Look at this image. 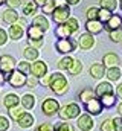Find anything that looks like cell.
<instances>
[{"label": "cell", "mask_w": 122, "mask_h": 131, "mask_svg": "<svg viewBox=\"0 0 122 131\" xmlns=\"http://www.w3.org/2000/svg\"><path fill=\"white\" fill-rule=\"evenodd\" d=\"M49 87H50V90H52L54 93H57V95H64V93L69 90L67 79H66L61 73H52V75H50Z\"/></svg>", "instance_id": "cell-1"}, {"label": "cell", "mask_w": 122, "mask_h": 131, "mask_svg": "<svg viewBox=\"0 0 122 131\" xmlns=\"http://www.w3.org/2000/svg\"><path fill=\"white\" fill-rule=\"evenodd\" d=\"M79 113H81V108L75 102H70V104L61 107L58 110V114H60L61 119H73V117H78Z\"/></svg>", "instance_id": "cell-2"}, {"label": "cell", "mask_w": 122, "mask_h": 131, "mask_svg": "<svg viewBox=\"0 0 122 131\" xmlns=\"http://www.w3.org/2000/svg\"><path fill=\"white\" fill-rule=\"evenodd\" d=\"M76 46H78L76 41L72 40V38H60V40L57 41V44H55L57 50H58L60 53H64V55L73 52V50L76 49Z\"/></svg>", "instance_id": "cell-3"}, {"label": "cell", "mask_w": 122, "mask_h": 131, "mask_svg": "<svg viewBox=\"0 0 122 131\" xmlns=\"http://www.w3.org/2000/svg\"><path fill=\"white\" fill-rule=\"evenodd\" d=\"M47 64L44 63V61H41V60H35L29 67V73L34 76V78H37V79H40V78H43L46 73H47Z\"/></svg>", "instance_id": "cell-4"}, {"label": "cell", "mask_w": 122, "mask_h": 131, "mask_svg": "<svg viewBox=\"0 0 122 131\" xmlns=\"http://www.w3.org/2000/svg\"><path fill=\"white\" fill-rule=\"evenodd\" d=\"M52 15V20L57 23V25H63L67 21V18L70 17V8L69 6H60V8H55L54 12L50 14Z\"/></svg>", "instance_id": "cell-5"}, {"label": "cell", "mask_w": 122, "mask_h": 131, "mask_svg": "<svg viewBox=\"0 0 122 131\" xmlns=\"http://www.w3.org/2000/svg\"><path fill=\"white\" fill-rule=\"evenodd\" d=\"M6 81L11 84V87H15V89H20L26 84V75L20 73L18 70H12L9 73V76L6 78Z\"/></svg>", "instance_id": "cell-6"}, {"label": "cell", "mask_w": 122, "mask_h": 131, "mask_svg": "<svg viewBox=\"0 0 122 131\" xmlns=\"http://www.w3.org/2000/svg\"><path fill=\"white\" fill-rule=\"evenodd\" d=\"M14 64H15V60H14L11 55H3V57H0V72L5 75V78H8L9 73L14 70Z\"/></svg>", "instance_id": "cell-7"}, {"label": "cell", "mask_w": 122, "mask_h": 131, "mask_svg": "<svg viewBox=\"0 0 122 131\" xmlns=\"http://www.w3.org/2000/svg\"><path fill=\"white\" fill-rule=\"evenodd\" d=\"M41 110H43V113H44L46 116H54L55 113H58L60 104H58L57 99L47 98V99H44V102H43V105H41Z\"/></svg>", "instance_id": "cell-8"}, {"label": "cell", "mask_w": 122, "mask_h": 131, "mask_svg": "<svg viewBox=\"0 0 122 131\" xmlns=\"http://www.w3.org/2000/svg\"><path fill=\"white\" fill-rule=\"evenodd\" d=\"M121 26H122V15L121 14H111V17L104 23V29L107 32L118 31V29H121Z\"/></svg>", "instance_id": "cell-9"}, {"label": "cell", "mask_w": 122, "mask_h": 131, "mask_svg": "<svg viewBox=\"0 0 122 131\" xmlns=\"http://www.w3.org/2000/svg\"><path fill=\"white\" fill-rule=\"evenodd\" d=\"M83 50H90L91 47L95 46V37L89 32H84L79 35V38H78V43H76Z\"/></svg>", "instance_id": "cell-10"}, {"label": "cell", "mask_w": 122, "mask_h": 131, "mask_svg": "<svg viewBox=\"0 0 122 131\" xmlns=\"http://www.w3.org/2000/svg\"><path fill=\"white\" fill-rule=\"evenodd\" d=\"M8 38H11V40H14V41H18V40H22L23 38V35H25V29L22 28V26H18L17 23H14V25H11L9 26V29H8Z\"/></svg>", "instance_id": "cell-11"}, {"label": "cell", "mask_w": 122, "mask_h": 131, "mask_svg": "<svg viewBox=\"0 0 122 131\" xmlns=\"http://www.w3.org/2000/svg\"><path fill=\"white\" fill-rule=\"evenodd\" d=\"M86 31L91 35H96V34L104 31V25L98 20H87L86 21Z\"/></svg>", "instance_id": "cell-12"}, {"label": "cell", "mask_w": 122, "mask_h": 131, "mask_svg": "<svg viewBox=\"0 0 122 131\" xmlns=\"http://www.w3.org/2000/svg\"><path fill=\"white\" fill-rule=\"evenodd\" d=\"M86 111H89V114H99L102 111V105L98 98L90 99L89 102H86Z\"/></svg>", "instance_id": "cell-13"}, {"label": "cell", "mask_w": 122, "mask_h": 131, "mask_svg": "<svg viewBox=\"0 0 122 131\" xmlns=\"http://www.w3.org/2000/svg\"><path fill=\"white\" fill-rule=\"evenodd\" d=\"M18 18V14L15 9H11V8H6L3 12H2V20L8 25H14Z\"/></svg>", "instance_id": "cell-14"}, {"label": "cell", "mask_w": 122, "mask_h": 131, "mask_svg": "<svg viewBox=\"0 0 122 131\" xmlns=\"http://www.w3.org/2000/svg\"><path fill=\"white\" fill-rule=\"evenodd\" d=\"M78 127H79V130L83 131H90L93 128V119H91L90 114H83V116H79V119H78Z\"/></svg>", "instance_id": "cell-15"}, {"label": "cell", "mask_w": 122, "mask_h": 131, "mask_svg": "<svg viewBox=\"0 0 122 131\" xmlns=\"http://www.w3.org/2000/svg\"><path fill=\"white\" fill-rule=\"evenodd\" d=\"M93 92H95V96L101 98V96H104V95H110V93H113V85H111L110 82H101Z\"/></svg>", "instance_id": "cell-16"}, {"label": "cell", "mask_w": 122, "mask_h": 131, "mask_svg": "<svg viewBox=\"0 0 122 131\" xmlns=\"http://www.w3.org/2000/svg\"><path fill=\"white\" fill-rule=\"evenodd\" d=\"M102 64L104 67L110 69V67H118L119 66V57L116 53H105L102 58Z\"/></svg>", "instance_id": "cell-17"}, {"label": "cell", "mask_w": 122, "mask_h": 131, "mask_svg": "<svg viewBox=\"0 0 122 131\" xmlns=\"http://www.w3.org/2000/svg\"><path fill=\"white\" fill-rule=\"evenodd\" d=\"M26 35H28V40H43V35H44V31H41L40 28L30 25L26 29Z\"/></svg>", "instance_id": "cell-18"}, {"label": "cell", "mask_w": 122, "mask_h": 131, "mask_svg": "<svg viewBox=\"0 0 122 131\" xmlns=\"http://www.w3.org/2000/svg\"><path fill=\"white\" fill-rule=\"evenodd\" d=\"M90 75L95 79H101L102 76H105V67L102 63H95L90 67Z\"/></svg>", "instance_id": "cell-19"}, {"label": "cell", "mask_w": 122, "mask_h": 131, "mask_svg": "<svg viewBox=\"0 0 122 131\" xmlns=\"http://www.w3.org/2000/svg\"><path fill=\"white\" fill-rule=\"evenodd\" d=\"M32 25L40 28L41 31H49V20L46 18V15H35L34 20H32Z\"/></svg>", "instance_id": "cell-20"}, {"label": "cell", "mask_w": 122, "mask_h": 131, "mask_svg": "<svg viewBox=\"0 0 122 131\" xmlns=\"http://www.w3.org/2000/svg\"><path fill=\"white\" fill-rule=\"evenodd\" d=\"M17 122H18V125H20L22 128H29V127H32V124H34V117H32V114H29V113L25 111L23 114L18 116Z\"/></svg>", "instance_id": "cell-21"}, {"label": "cell", "mask_w": 122, "mask_h": 131, "mask_svg": "<svg viewBox=\"0 0 122 131\" xmlns=\"http://www.w3.org/2000/svg\"><path fill=\"white\" fill-rule=\"evenodd\" d=\"M55 35H57L58 38H70L72 31H70V28H69L66 23H63V25H58V26H57V29H55Z\"/></svg>", "instance_id": "cell-22"}, {"label": "cell", "mask_w": 122, "mask_h": 131, "mask_svg": "<svg viewBox=\"0 0 122 131\" xmlns=\"http://www.w3.org/2000/svg\"><path fill=\"white\" fill-rule=\"evenodd\" d=\"M18 102H20V98H18L17 95H14V93L6 95V96H5V99H3V105H5L6 108L17 107V105H18Z\"/></svg>", "instance_id": "cell-23"}, {"label": "cell", "mask_w": 122, "mask_h": 131, "mask_svg": "<svg viewBox=\"0 0 122 131\" xmlns=\"http://www.w3.org/2000/svg\"><path fill=\"white\" fill-rule=\"evenodd\" d=\"M122 72L119 67H110V69H107L105 70V76L108 78V82H111V81H118L119 78H121Z\"/></svg>", "instance_id": "cell-24"}, {"label": "cell", "mask_w": 122, "mask_h": 131, "mask_svg": "<svg viewBox=\"0 0 122 131\" xmlns=\"http://www.w3.org/2000/svg\"><path fill=\"white\" fill-rule=\"evenodd\" d=\"M37 9H38V6H37L32 0L25 2V5H23V14H25V15H32V17H35V15H37Z\"/></svg>", "instance_id": "cell-25"}, {"label": "cell", "mask_w": 122, "mask_h": 131, "mask_svg": "<svg viewBox=\"0 0 122 131\" xmlns=\"http://www.w3.org/2000/svg\"><path fill=\"white\" fill-rule=\"evenodd\" d=\"M99 99V102H101V105L102 107H113L115 104H116V96H115V93H110V95H104V96H101Z\"/></svg>", "instance_id": "cell-26"}, {"label": "cell", "mask_w": 122, "mask_h": 131, "mask_svg": "<svg viewBox=\"0 0 122 131\" xmlns=\"http://www.w3.org/2000/svg\"><path fill=\"white\" fill-rule=\"evenodd\" d=\"M23 57H25L26 60H29V61H35V60H38V57H40V50H37V49L28 46V47L23 50Z\"/></svg>", "instance_id": "cell-27"}, {"label": "cell", "mask_w": 122, "mask_h": 131, "mask_svg": "<svg viewBox=\"0 0 122 131\" xmlns=\"http://www.w3.org/2000/svg\"><path fill=\"white\" fill-rule=\"evenodd\" d=\"M99 8L113 12L118 8V0H99Z\"/></svg>", "instance_id": "cell-28"}, {"label": "cell", "mask_w": 122, "mask_h": 131, "mask_svg": "<svg viewBox=\"0 0 122 131\" xmlns=\"http://www.w3.org/2000/svg\"><path fill=\"white\" fill-rule=\"evenodd\" d=\"M67 70H69V73H70L72 76H76V75H79L81 70H83V63H81L79 60H73L72 64H70V67H69Z\"/></svg>", "instance_id": "cell-29"}, {"label": "cell", "mask_w": 122, "mask_h": 131, "mask_svg": "<svg viewBox=\"0 0 122 131\" xmlns=\"http://www.w3.org/2000/svg\"><path fill=\"white\" fill-rule=\"evenodd\" d=\"M22 105H23V108H26V110H30V108H34V105H35V98L32 96V95H25L23 98H22Z\"/></svg>", "instance_id": "cell-30"}, {"label": "cell", "mask_w": 122, "mask_h": 131, "mask_svg": "<svg viewBox=\"0 0 122 131\" xmlns=\"http://www.w3.org/2000/svg\"><path fill=\"white\" fill-rule=\"evenodd\" d=\"M93 98H96L95 96V92L91 90V89H84L81 93H79V99L86 104V102H89L90 99H93Z\"/></svg>", "instance_id": "cell-31"}, {"label": "cell", "mask_w": 122, "mask_h": 131, "mask_svg": "<svg viewBox=\"0 0 122 131\" xmlns=\"http://www.w3.org/2000/svg\"><path fill=\"white\" fill-rule=\"evenodd\" d=\"M111 14H113V12H110V11H107V9L99 8V9H98V21H101V23L104 25V23L111 17Z\"/></svg>", "instance_id": "cell-32"}, {"label": "cell", "mask_w": 122, "mask_h": 131, "mask_svg": "<svg viewBox=\"0 0 122 131\" xmlns=\"http://www.w3.org/2000/svg\"><path fill=\"white\" fill-rule=\"evenodd\" d=\"M66 25H67V26L70 28L72 34H73V32H76V31L79 29V21H78V18H76V17H72V15H70V17L67 18Z\"/></svg>", "instance_id": "cell-33"}, {"label": "cell", "mask_w": 122, "mask_h": 131, "mask_svg": "<svg viewBox=\"0 0 122 131\" xmlns=\"http://www.w3.org/2000/svg\"><path fill=\"white\" fill-rule=\"evenodd\" d=\"M72 61H73V58H70V57H64V58H61L60 61H58V64L57 67L60 69V70H67L70 64H72Z\"/></svg>", "instance_id": "cell-34"}, {"label": "cell", "mask_w": 122, "mask_h": 131, "mask_svg": "<svg viewBox=\"0 0 122 131\" xmlns=\"http://www.w3.org/2000/svg\"><path fill=\"white\" fill-rule=\"evenodd\" d=\"M54 9H55V2H54V0H46V3L41 6L43 14H52Z\"/></svg>", "instance_id": "cell-35"}, {"label": "cell", "mask_w": 122, "mask_h": 131, "mask_svg": "<svg viewBox=\"0 0 122 131\" xmlns=\"http://www.w3.org/2000/svg\"><path fill=\"white\" fill-rule=\"evenodd\" d=\"M8 110H9V116H11L14 121H17L18 116L25 113V108H20L18 105H17V107H12V108H8Z\"/></svg>", "instance_id": "cell-36"}, {"label": "cell", "mask_w": 122, "mask_h": 131, "mask_svg": "<svg viewBox=\"0 0 122 131\" xmlns=\"http://www.w3.org/2000/svg\"><path fill=\"white\" fill-rule=\"evenodd\" d=\"M108 37H110V40H111L113 43H121L122 41V31L121 29L111 31V32H108Z\"/></svg>", "instance_id": "cell-37"}, {"label": "cell", "mask_w": 122, "mask_h": 131, "mask_svg": "<svg viewBox=\"0 0 122 131\" xmlns=\"http://www.w3.org/2000/svg\"><path fill=\"white\" fill-rule=\"evenodd\" d=\"M87 20H98V8L96 6H90L86 12Z\"/></svg>", "instance_id": "cell-38"}, {"label": "cell", "mask_w": 122, "mask_h": 131, "mask_svg": "<svg viewBox=\"0 0 122 131\" xmlns=\"http://www.w3.org/2000/svg\"><path fill=\"white\" fill-rule=\"evenodd\" d=\"M101 131H115L113 119H105V121L101 124Z\"/></svg>", "instance_id": "cell-39"}, {"label": "cell", "mask_w": 122, "mask_h": 131, "mask_svg": "<svg viewBox=\"0 0 122 131\" xmlns=\"http://www.w3.org/2000/svg\"><path fill=\"white\" fill-rule=\"evenodd\" d=\"M52 131H73V128H72L69 124H66V122H60V124H57V125L54 127Z\"/></svg>", "instance_id": "cell-40"}, {"label": "cell", "mask_w": 122, "mask_h": 131, "mask_svg": "<svg viewBox=\"0 0 122 131\" xmlns=\"http://www.w3.org/2000/svg\"><path fill=\"white\" fill-rule=\"evenodd\" d=\"M29 67H30L29 63L22 61V63H18V64H17V70H18L20 73H23V75H28V73H29Z\"/></svg>", "instance_id": "cell-41"}, {"label": "cell", "mask_w": 122, "mask_h": 131, "mask_svg": "<svg viewBox=\"0 0 122 131\" xmlns=\"http://www.w3.org/2000/svg\"><path fill=\"white\" fill-rule=\"evenodd\" d=\"M29 43V47H34V49H41L43 47V40H28Z\"/></svg>", "instance_id": "cell-42"}, {"label": "cell", "mask_w": 122, "mask_h": 131, "mask_svg": "<svg viewBox=\"0 0 122 131\" xmlns=\"http://www.w3.org/2000/svg\"><path fill=\"white\" fill-rule=\"evenodd\" d=\"M9 130V121L3 116H0V131H8Z\"/></svg>", "instance_id": "cell-43"}, {"label": "cell", "mask_w": 122, "mask_h": 131, "mask_svg": "<svg viewBox=\"0 0 122 131\" xmlns=\"http://www.w3.org/2000/svg\"><path fill=\"white\" fill-rule=\"evenodd\" d=\"M22 3H23V0H6V5H8V8H11V9H15V8H18Z\"/></svg>", "instance_id": "cell-44"}, {"label": "cell", "mask_w": 122, "mask_h": 131, "mask_svg": "<svg viewBox=\"0 0 122 131\" xmlns=\"http://www.w3.org/2000/svg\"><path fill=\"white\" fill-rule=\"evenodd\" d=\"M6 43H8V34L5 29L0 28V46H5Z\"/></svg>", "instance_id": "cell-45"}, {"label": "cell", "mask_w": 122, "mask_h": 131, "mask_svg": "<svg viewBox=\"0 0 122 131\" xmlns=\"http://www.w3.org/2000/svg\"><path fill=\"white\" fill-rule=\"evenodd\" d=\"M26 84H28V87L34 89V87H37V84H38V79H37V78H34V76L26 78Z\"/></svg>", "instance_id": "cell-46"}, {"label": "cell", "mask_w": 122, "mask_h": 131, "mask_svg": "<svg viewBox=\"0 0 122 131\" xmlns=\"http://www.w3.org/2000/svg\"><path fill=\"white\" fill-rule=\"evenodd\" d=\"M113 125H115V131H122V119L121 117H115Z\"/></svg>", "instance_id": "cell-47"}, {"label": "cell", "mask_w": 122, "mask_h": 131, "mask_svg": "<svg viewBox=\"0 0 122 131\" xmlns=\"http://www.w3.org/2000/svg\"><path fill=\"white\" fill-rule=\"evenodd\" d=\"M35 131H52V127L49 124H41L35 128Z\"/></svg>", "instance_id": "cell-48"}, {"label": "cell", "mask_w": 122, "mask_h": 131, "mask_svg": "<svg viewBox=\"0 0 122 131\" xmlns=\"http://www.w3.org/2000/svg\"><path fill=\"white\" fill-rule=\"evenodd\" d=\"M40 82H41L44 87H49V82H50V75H47V73H46L43 78H40Z\"/></svg>", "instance_id": "cell-49"}, {"label": "cell", "mask_w": 122, "mask_h": 131, "mask_svg": "<svg viewBox=\"0 0 122 131\" xmlns=\"http://www.w3.org/2000/svg\"><path fill=\"white\" fill-rule=\"evenodd\" d=\"M15 23H17V25H18V26H22V28H23V29H25V26H26V18H25V17H18V18H17V21H15Z\"/></svg>", "instance_id": "cell-50"}, {"label": "cell", "mask_w": 122, "mask_h": 131, "mask_svg": "<svg viewBox=\"0 0 122 131\" xmlns=\"http://www.w3.org/2000/svg\"><path fill=\"white\" fill-rule=\"evenodd\" d=\"M79 2L81 0H66V5L67 6H76V5H79Z\"/></svg>", "instance_id": "cell-51"}, {"label": "cell", "mask_w": 122, "mask_h": 131, "mask_svg": "<svg viewBox=\"0 0 122 131\" xmlns=\"http://www.w3.org/2000/svg\"><path fill=\"white\" fill-rule=\"evenodd\" d=\"M55 2V8H60V6H67L66 5V0H54Z\"/></svg>", "instance_id": "cell-52"}, {"label": "cell", "mask_w": 122, "mask_h": 131, "mask_svg": "<svg viewBox=\"0 0 122 131\" xmlns=\"http://www.w3.org/2000/svg\"><path fill=\"white\" fill-rule=\"evenodd\" d=\"M116 96L122 99V82L118 85V87H116Z\"/></svg>", "instance_id": "cell-53"}, {"label": "cell", "mask_w": 122, "mask_h": 131, "mask_svg": "<svg viewBox=\"0 0 122 131\" xmlns=\"http://www.w3.org/2000/svg\"><path fill=\"white\" fill-rule=\"evenodd\" d=\"M32 2H34L37 6H43V5L46 3V0H32Z\"/></svg>", "instance_id": "cell-54"}, {"label": "cell", "mask_w": 122, "mask_h": 131, "mask_svg": "<svg viewBox=\"0 0 122 131\" xmlns=\"http://www.w3.org/2000/svg\"><path fill=\"white\" fill-rule=\"evenodd\" d=\"M5 81H6V78H5V75H3V73L0 72V87H2L3 84H5Z\"/></svg>", "instance_id": "cell-55"}, {"label": "cell", "mask_w": 122, "mask_h": 131, "mask_svg": "<svg viewBox=\"0 0 122 131\" xmlns=\"http://www.w3.org/2000/svg\"><path fill=\"white\" fill-rule=\"evenodd\" d=\"M118 111H119V113L122 114V102L119 104V105H118Z\"/></svg>", "instance_id": "cell-56"}, {"label": "cell", "mask_w": 122, "mask_h": 131, "mask_svg": "<svg viewBox=\"0 0 122 131\" xmlns=\"http://www.w3.org/2000/svg\"><path fill=\"white\" fill-rule=\"evenodd\" d=\"M5 3H6V0H0V6H2V5H5Z\"/></svg>", "instance_id": "cell-57"}, {"label": "cell", "mask_w": 122, "mask_h": 131, "mask_svg": "<svg viewBox=\"0 0 122 131\" xmlns=\"http://www.w3.org/2000/svg\"><path fill=\"white\" fill-rule=\"evenodd\" d=\"M121 11H122V2H121Z\"/></svg>", "instance_id": "cell-58"}, {"label": "cell", "mask_w": 122, "mask_h": 131, "mask_svg": "<svg viewBox=\"0 0 122 131\" xmlns=\"http://www.w3.org/2000/svg\"><path fill=\"white\" fill-rule=\"evenodd\" d=\"M121 119H122V117H121Z\"/></svg>", "instance_id": "cell-59"}, {"label": "cell", "mask_w": 122, "mask_h": 131, "mask_svg": "<svg viewBox=\"0 0 122 131\" xmlns=\"http://www.w3.org/2000/svg\"><path fill=\"white\" fill-rule=\"evenodd\" d=\"M121 2H122V0H121Z\"/></svg>", "instance_id": "cell-60"}]
</instances>
